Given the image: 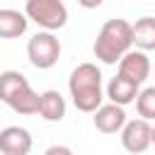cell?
Returning a JSON list of instances; mask_svg holds the SVG:
<instances>
[{
    "mask_svg": "<svg viewBox=\"0 0 155 155\" xmlns=\"http://www.w3.org/2000/svg\"><path fill=\"white\" fill-rule=\"evenodd\" d=\"M44 155H73V150L68 145H51L44 150Z\"/></svg>",
    "mask_w": 155,
    "mask_h": 155,
    "instance_id": "9a60e30c",
    "label": "cell"
},
{
    "mask_svg": "<svg viewBox=\"0 0 155 155\" xmlns=\"http://www.w3.org/2000/svg\"><path fill=\"white\" fill-rule=\"evenodd\" d=\"M131 44L140 51H155V17H140L131 24Z\"/></svg>",
    "mask_w": 155,
    "mask_h": 155,
    "instance_id": "4fadbf2b",
    "label": "cell"
},
{
    "mask_svg": "<svg viewBox=\"0 0 155 155\" xmlns=\"http://www.w3.org/2000/svg\"><path fill=\"white\" fill-rule=\"evenodd\" d=\"M136 109H138V116H140V119L155 121V85L138 92V97H136Z\"/></svg>",
    "mask_w": 155,
    "mask_h": 155,
    "instance_id": "5bb4252c",
    "label": "cell"
},
{
    "mask_svg": "<svg viewBox=\"0 0 155 155\" xmlns=\"http://www.w3.org/2000/svg\"><path fill=\"white\" fill-rule=\"evenodd\" d=\"M133 48L131 44V22L126 19H107L99 31H97V39H94V58L102 61L104 65H116L121 61V56Z\"/></svg>",
    "mask_w": 155,
    "mask_h": 155,
    "instance_id": "7a4b0ae2",
    "label": "cell"
},
{
    "mask_svg": "<svg viewBox=\"0 0 155 155\" xmlns=\"http://www.w3.org/2000/svg\"><path fill=\"white\" fill-rule=\"evenodd\" d=\"M92 114H94V116H92V124H94V128H97L99 133H119V131L124 128V124H126V111H124V107H119V104H114V102L97 107Z\"/></svg>",
    "mask_w": 155,
    "mask_h": 155,
    "instance_id": "9c48e42d",
    "label": "cell"
},
{
    "mask_svg": "<svg viewBox=\"0 0 155 155\" xmlns=\"http://www.w3.org/2000/svg\"><path fill=\"white\" fill-rule=\"evenodd\" d=\"M27 15L12 7H0V39H17L27 31Z\"/></svg>",
    "mask_w": 155,
    "mask_h": 155,
    "instance_id": "7c38bea8",
    "label": "cell"
},
{
    "mask_svg": "<svg viewBox=\"0 0 155 155\" xmlns=\"http://www.w3.org/2000/svg\"><path fill=\"white\" fill-rule=\"evenodd\" d=\"M68 90H70L75 109L92 114L97 107H102V99H104L102 70L94 63H80L78 68H73V73L68 78Z\"/></svg>",
    "mask_w": 155,
    "mask_h": 155,
    "instance_id": "6da1fadb",
    "label": "cell"
},
{
    "mask_svg": "<svg viewBox=\"0 0 155 155\" xmlns=\"http://www.w3.org/2000/svg\"><path fill=\"white\" fill-rule=\"evenodd\" d=\"M61 41L53 31H36L29 44H27V58L34 68L39 70H48L58 63L61 58Z\"/></svg>",
    "mask_w": 155,
    "mask_h": 155,
    "instance_id": "5b68a950",
    "label": "cell"
},
{
    "mask_svg": "<svg viewBox=\"0 0 155 155\" xmlns=\"http://www.w3.org/2000/svg\"><path fill=\"white\" fill-rule=\"evenodd\" d=\"M65 109H68L65 107V97L58 90H46V92L39 94V116L44 121H51V124L63 121Z\"/></svg>",
    "mask_w": 155,
    "mask_h": 155,
    "instance_id": "8fae6325",
    "label": "cell"
},
{
    "mask_svg": "<svg viewBox=\"0 0 155 155\" xmlns=\"http://www.w3.org/2000/svg\"><path fill=\"white\" fill-rule=\"evenodd\" d=\"M31 133L22 126H5L0 131V153L2 155H29L31 153Z\"/></svg>",
    "mask_w": 155,
    "mask_h": 155,
    "instance_id": "ba28073f",
    "label": "cell"
},
{
    "mask_svg": "<svg viewBox=\"0 0 155 155\" xmlns=\"http://www.w3.org/2000/svg\"><path fill=\"white\" fill-rule=\"evenodd\" d=\"M153 70H155V65H153Z\"/></svg>",
    "mask_w": 155,
    "mask_h": 155,
    "instance_id": "ac0fdd59",
    "label": "cell"
},
{
    "mask_svg": "<svg viewBox=\"0 0 155 155\" xmlns=\"http://www.w3.org/2000/svg\"><path fill=\"white\" fill-rule=\"evenodd\" d=\"M153 126V145H155V124H150Z\"/></svg>",
    "mask_w": 155,
    "mask_h": 155,
    "instance_id": "e0dca14e",
    "label": "cell"
},
{
    "mask_svg": "<svg viewBox=\"0 0 155 155\" xmlns=\"http://www.w3.org/2000/svg\"><path fill=\"white\" fill-rule=\"evenodd\" d=\"M119 133H121L124 150H128L133 155H140L153 145V126H150V121H145L140 116L131 119V121L126 119V124H124V128Z\"/></svg>",
    "mask_w": 155,
    "mask_h": 155,
    "instance_id": "8992f818",
    "label": "cell"
},
{
    "mask_svg": "<svg viewBox=\"0 0 155 155\" xmlns=\"http://www.w3.org/2000/svg\"><path fill=\"white\" fill-rule=\"evenodd\" d=\"M150 70H153V63H150L148 53L140 51V48H128L119 61V75H124V78H128L138 85L148 80Z\"/></svg>",
    "mask_w": 155,
    "mask_h": 155,
    "instance_id": "52a82bcc",
    "label": "cell"
},
{
    "mask_svg": "<svg viewBox=\"0 0 155 155\" xmlns=\"http://www.w3.org/2000/svg\"><path fill=\"white\" fill-rule=\"evenodd\" d=\"M102 2H104V0H78V5L85 7V10H97Z\"/></svg>",
    "mask_w": 155,
    "mask_h": 155,
    "instance_id": "2e32d148",
    "label": "cell"
},
{
    "mask_svg": "<svg viewBox=\"0 0 155 155\" xmlns=\"http://www.w3.org/2000/svg\"><path fill=\"white\" fill-rule=\"evenodd\" d=\"M138 92H140V85L133 82V80H128V78H124V75H119V73H116V78H111L109 85H107V97H109V102H114V104H119V107H126V104L136 102Z\"/></svg>",
    "mask_w": 155,
    "mask_h": 155,
    "instance_id": "30bf717a",
    "label": "cell"
},
{
    "mask_svg": "<svg viewBox=\"0 0 155 155\" xmlns=\"http://www.w3.org/2000/svg\"><path fill=\"white\" fill-rule=\"evenodd\" d=\"M0 102H5L12 111H17L22 116L39 114V94L31 90L29 80L19 70L0 73Z\"/></svg>",
    "mask_w": 155,
    "mask_h": 155,
    "instance_id": "3957f363",
    "label": "cell"
},
{
    "mask_svg": "<svg viewBox=\"0 0 155 155\" xmlns=\"http://www.w3.org/2000/svg\"><path fill=\"white\" fill-rule=\"evenodd\" d=\"M24 15L44 31H58L68 24V7L63 0H27Z\"/></svg>",
    "mask_w": 155,
    "mask_h": 155,
    "instance_id": "277c9868",
    "label": "cell"
}]
</instances>
